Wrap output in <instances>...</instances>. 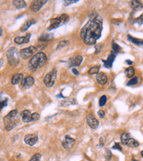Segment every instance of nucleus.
I'll return each mask as SVG.
<instances>
[{
  "label": "nucleus",
  "mask_w": 143,
  "mask_h": 161,
  "mask_svg": "<svg viewBox=\"0 0 143 161\" xmlns=\"http://www.w3.org/2000/svg\"><path fill=\"white\" fill-rule=\"evenodd\" d=\"M6 56L8 59V62L12 66H16L19 63V57H20V54L17 48L15 47H12L10 48L7 52H6Z\"/></svg>",
  "instance_id": "nucleus-4"
},
{
  "label": "nucleus",
  "mask_w": 143,
  "mask_h": 161,
  "mask_svg": "<svg viewBox=\"0 0 143 161\" xmlns=\"http://www.w3.org/2000/svg\"><path fill=\"white\" fill-rule=\"evenodd\" d=\"M106 101H107V97L105 95L101 96L100 99H99V106L100 107H104L106 104Z\"/></svg>",
  "instance_id": "nucleus-31"
},
{
  "label": "nucleus",
  "mask_w": 143,
  "mask_h": 161,
  "mask_svg": "<svg viewBox=\"0 0 143 161\" xmlns=\"http://www.w3.org/2000/svg\"><path fill=\"white\" fill-rule=\"evenodd\" d=\"M78 2V0H70V1H64V5L65 6H68V5H71V4H73V3H77Z\"/></svg>",
  "instance_id": "nucleus-38"
},
{
  "label": "nucleus",
  "mask_w": 143,
  "mask_h": 161,
  "mask_svg": "<svg viewBox=\"0 0 143 161\" xmlns=\"http://www.w3.org/2000/svg\"><path fill=\"white\" fill-rule=\"evenodd\" d=\"M2 34H3V30H2V28H0V36L2 35Z\"/></svg>",
  "instance_id": "nucleus-43"
},
{
  "label": "nucleus",
  "mask_w": 143,
  "mask_h": 161,
  "mask_svg": "<svg viewBox=\"0 0 143 161\" xmlns=\"http://www.w3.org/2000/svg\"><path fill=\"white\" fill-rule=\"evenodd\" d=\"M115 57H116V55H115L114 53L112 52V53L108 56V57H107L106 60H102V62L104 63L105 67V68H108V69L112 68V64H113V62H114V60H115Z\"/></svg>",
  "instance_id": "nucleus-15"
},
{
  "label": "nucleus",
  "mask_w": 143,
  "mask_h": 161,
  "mask_svg": "<svg viewBox=\"0 0 143 161\" xmlns=\"http://www.w3.org/2000/svg\"><path fill=\"white\" fill-rule=\"evenodd\" d=\"M127 38H128V40H129L131 42H133L134 45H137V46H143V40H140V39L133 37V36L130 35V34L127 35Z\"/></svg>",
  "instance_id": "nucleus-22"
},
{
  "label": "nucleus",
  "mask_w": 143,
  "mask_h": 161,
  "mask_svg": "<svg viewBox=\"0 0 143 161\" xmlns=\"http://www.w3.org/2000/svg\"><path fill=\"white\" fill-rule=\"evenodd\" d=\"M32 119H33V121H38L40 119V114L38 113L32 114Z\"/></svg>",
  "instance_id": "nucleus-34"
},
{
  "label": "nucleus",
  "mask_w": 143,
  "mask_h": 161,
  "mask_svg": "<svg viewBox=\"0 0 143 161\" xmlns=\"http://www.w3.org/2000/svg\"><path fill=\"white\" fill-rule=\"evenodd\" d=\"M103 30V20L99 15L91 17L80 32V38L86 45H95Z\"/></svg>",
  "instance_id": "nucleus-1"
},
{
  "label": "nucleus",
  "mask_w": 143,
  "mask_h": 161,
  "mask_svg": "<svg viewBox=\"0 0 143 161\" xmlns=\"http://www.w3.org/2000/svg\"><path fill=\"white\" fill-rule=\"evenodd\" d=\"M34 84V78L31 76H27L22 80V86L24 88H29Z\"/></svg>",
  "instance_id": "nucleus-16"
},
{
  "label": "nucleus",
  "mask_w": 143,
  "mask_h": 161,
  "mask_svg": "<svg viewBox=\"0 0 143 161\" xmlns=\"http://www.w3.org/2000/svg\"><path fill=\"white\" fill-rule=\"evenodd\" d=\"M21 118H22L23 122H25V123H29V122H33L32 114H31V112L29 110H24V111H22V113H21Z\"/></svg>",
  "instance_id": "nucleus-14"
},
{
  "label": "nucleus",
  "mask_w": 143,
  "mask_h": 161,
  "mask_svg": "<svg viewBox=\"0 0 143 161\" xmlns=\"http://www.w3.org/2000/svg\"><path fill=\"white\" fill-rule=\"evenodd\" d=\"M47 61V56L43 52L36 53L29 61V70L35 71L37 69L42 67Z\"/></svg>",
  "instance_id": "nucleus-2"
},
{
  "label": "nucleus",
  "mask_w": 143,
  "mask_h": 161,
  "mask_svg": "<svg viewBox=\"0 0 143 161\" xmlns=\"http://www.w3.org/2000/svg\"><path fill=\"white\" fill-rule=\"evenodd\" d=\"M120 140H121V144H122L129 146V147L135 148V147H138L140 145L139 142L137 140H135L134 138H133V137L131 136V135L128 132H124V133L121 134Z\"/></svg>",
  "instance_id": "nucleus-6"
},
{
  "label": "nucleus",
  "mask_w": 143,
  "mask_h": 161,
  "mask_svg": "<svg viewBox=\"0 0 143 161\" xmlns=\"http://www.w3.org/2000/svg\"><path fill=\"white\" fill-rule=\"evenodd\" d=\"M68 19H69L68 15H67L65 13L62 14L59 17H56V18H54L52 19H50V26L49 27L47 30H52V29L59 28L62 25L66 24V23L68 21Z\"/></svg>",
  "instance_id": "nucleus-5"
},
{
  "label": "nucleus",
  "mask_w": 143,
  "mask_h": 161,
  "mask_svg": "<svg viewBox=\"0 0 143 161\" xmlns=\"http://www.w3.org/2000/svg\"><path fill=\"white\" fill-rule=\"evenodd\" d=\"M125 74H126V76H127V78H132L134 76V74H135V70L133 69V67L130 66V67H128L127 69H126V71H125Z\"/></svg>",
  "instance_id": "nucleus-24"
},
{
  "label": "nucleus",
  "mask_w": 143,
  "mask_h": 161,
  "mask_svg": "<svg viewBox=\"0 0 143 161\" xmlns=\"http://www.w3.org/2000/svg\"><path fill=\"white\" fill-rule=\"evenodd\" d=\"M36 21H35V19H28L27 21H26L25 23H24L23 24V26L20 28V31L21 32H24V31H27L32 25H34V23H35Z\"/></svg>",
  "instance_id": "nucleus-20"
},
{
  "label": "nucleus",
  "mask_w": 143,
  "mask_h": 161,
  "mask_svg": "<svg viewBox=\"0 0 143 161\" xmlns=\"http://www.w3.org/2000/svg\"><path fill=\"white\" fill-rule=\"evenodd\" d=\"M140 154H141V157L143 158V150L141 151V152H140Z\"/></svg>",
  "instance_id": "nucleus-44"
},
{
  "label": "nucleus",
  "mask_w": 143,
  "mask_h": 161,
  "mask_svg": "<svg viewBox=\"0 0 143 161\" xmlns=\"http://www.w3.org/2000/svg\"><path fill=\"white\" fill-rule=\"evenodd\" d=\"M4 64V60L3 59H0V68H1Z\"/></svg>",
  "instance_id": "nucleus-42"
},
{
  "label": "nucleus",
  "mask_w": 143,
  "mask_h": 161,
  "mask_svg": "<svg viewBox=\"0 0 143 161\" xmlns=\"http://www.w3.org/2000/svg\"><path fill=\"white\" fill-rule=\"evenodd\" d=\"M40 158H41V155L40 153H35L29 161H40Z\"/></svg>",
  "instance_id": "nucleus-32"
},
{
  "label": "nucleus",
  "mask_w": 143,
  "mask_h": 161,
  "mask_svg": "<svg viewBox=\"0 0 143 161\" xmlns=\"http://www.w3.org/2000/svg\"><path fill=\"white\" fill-rule=\"evenodd\" d=\"M69 44V41H62L58 43V46H57V50H60V49H62L64 47H67Z\"/></svg>",
  "instance_id": "nucleus-30"
},
{
  "label": "nucleus",
  "mask_w": 143,
  "mask_h": 161,
  "mask_svg": "<svg viewBox=\"0 0 143 161\" xmlns=\"http://www.w3.org/2000/svg\"><path fill=\"white\" fill-rule=\"evenodd\" d=\"M46 3H47L46 0H35V1L32 2L30 6V10L32 12H38Z\"/></svg>",
  "instance_id": "nucleus-10"
},
{
  "label": "nucleus",
  "mask_w": 143,
  "mask_h": 161,
  "mask_svg": "<svg viewBox=\"0 0 143 161\" xmlns=\"http://www.w3.org/2000/svg\"><path fill=\"white\" fill-rule=\"evenodd\" d=\"M112 53H114L115 55L120 53V51L121 50V47L118 43H116L115 41L112 42Z\"/></svg>",
  "instance_id": "nucleus-25"
},
{
  "label": "nucleus",
  "mask_w": 143,
  "mask_h": 161,
  "mask_svg": "<svg viewBox=\"0 0 143 161\" xmlns=\"http://www.w3.org/2000/svg\"><path fill=\"white\" fill-rule=\"evenodd\" d=\"M126 63H127V64H129V65L131 66V65L133 64V62L130 61V60H127V61H126Z\"/></svg>",
  "instance_id": "nucleus-41"
},
{
  "label": "nucleus",
  "mask_w": 143,
  "mask_h": 161,
  "mask_svg": "<svg viewBox=\"0 0 143 161\" xmlns=\"http://www.w3.org/2000/svg\"><path fill=\"white\" fill-rule=\"evenodd\" d=\"M36 51H37V48L34 47V46H31V47H28L26 49H23L19 52L20 57L23 59H27V58L31 57L32 56H34Z\"/></svg>",
  "instance_id": "nucleus-8"
},
{
  "label": "nucleus",
  "mask_w": 143,
  "mask_h": 161,
  "mask_svg": "<svg viewBox=\"0 0 143 161\" xmlns=\"http://www.w3.org/2000/svg\"><path fill=\"white\" fill-rule=\"evenodd\" d=\"M130 6L133 10L139 11L140 9H143V3L140 2V1H136V0H133V1L130 2Z\"/></svg>",
  "instance_id": "nucleus-19"
},
{
  "label": "nucleus",
  "mask_w": 143,
  "mask_h": 161,
  "mask_svg": "<svg viewBox=\"0 0 143 161\" xmlns=\"http://www.w3.org/2000/svg\"><path fill=\"white\" fill-rule=\"evenodd\" d=\"M7 101H8V99H7V98L2 99L1 94H0V111H1V110L7 105Z\"/></svg>",
  "instance_id": "nucleus-29"
},
{
  "label": "nucleus",
  "mask_w": 143,
  "mask_h": 161,
  "mask_svg": "<svg viewBox=\"0 0 143 161\" xmlns=\"http://www.w3.org/2000/svg\"><path fill=\"white\" fill-rule=\"evenodd\" d=\"M12 3H13L14 6L18 9H21V8H24L27 6L26 1H23V0H14Z\"/></svg>",
  "instance_id": "nucleus-23"
},
{
  "label": "nucleus",
  "mask_w": 143,
  "mask_h": 161,
  "mask_svg": "<svg viewBox=\"0 0 143 161\" xmlns=\"http://www.w3.org/2000/svg\"><path fill=\"white\" fill-rule=\"evenodd\" d=\"M55 79H56V70L55 69V70H52L50 72H49L45 76L43 81H44V84L46 85V86L51 87L54 85Z\"/></svg>",
  "instance_id": "nucleus-7"
},
{
  "label": "nucleus",
  "mask_w": 143,
  "mask_h": 161,
  "mask_svg": "<svg viewBox=\"0 0 143 161\" xmlns=\"http://www.w3.org/2000/svg\"><path fill=\"white\" fill-rule=\"evenodd\" d=\"M74 144H75V139L72 138V137H70L69 136H66L62 143V145L64 149L68 150V149H70L71 147H72L74 145Z\"/></svg>",
  "instance_id": "nucleus-12"
},
{
  "label": "nucleus",
  "mask_w": 143,
  "mask_h": 161,
  "mask_svg": "<svg viewBox=\"0 0 143 161\" xmlns=\"http://www.w3.org/2000/svg\"><path fill=\"white\" fill-rule=\"evenodd\" d=\"M140 80V78H138V77L132 78H131V79H130V80L127 82V86H133V85H138V84H139Z\"/></svg>",
  "instance_id": "nucleus-27"
},
{
  "label": "nucleus",
  "mask_w": 143,
  "mask_h": 161,
  "mask_svg": "<svg viewBox=\"0 0 143 161\" xmlns=\"http://www.w3.org/2000/svg\"><path fill=\"white\" fill-rule=\"evenodd\" d=\"M83 56H73L71 57L69 60H68V65L69 67H76V66H79L82 62H83Z\"/></svg>",
  "instance_id": "nucleus-11"
},
{
  "label": "nucleus",
  "mask_w": 143,
  "mask_h": 161,
  "mask_svg": "<svg viewBox=\"0 0 143 161\" xmlns=\"http://www.w3.org/2000/svg\"><path fill=\"white\" fill-rule=\"evenodd\" d=\"M112 149H113V150L117 149V150H118V151H122V147L120 146V144H118V143H115V144H114V145L112 146Z\"/></svg>",
  "instance_id": "nucleus-35"
},
{
  "label": "nucleus",
  "mask_w": 143,
  "mask_h": 161,
  "mask_svg": "<svg viewBox=\"0 0 143 161\" xmlns=\"http://www.w3.org/2000/svg\"><path fill=\"white\" fill-rule=\"evenodd\" d=\"M102 48H103V45H102V44H98V45H96V54L99 53Z\"/></svg>",
  "instance_id": "nucleus-36"
},
{
  "label": "nucleus",
  "mask_w": 143,
  "mask_h": 161,
  "mask_svg": "<svg viewBox=\"0 0 143 161\" xmlns=\"http://www.w3.org/2000/svg\"><path fill=\"white\" fill-rule=\"evenodd\" d=\"M51 40H53V35L52 34H43V35H41L39 38L40 41H51Z\"/></svg>",
  "instance_id": "nucleus-28"
},
{
  "label": "nucleus",
  "mask_w": 143,
  "mask_h": 161,
  "mask_svg": "<svg viewBox=\"0 0 143 161\" xmlns=\"http://www.w3.org/2000/svg\"><path fill=\"white\" fill-rule=\"evenodd\" d=\"M133 161H137V160H135V159L133 158Z\"/></svg>",
  "instance_id": "nucleus-45"
},
{
  "label": "nucleus",
  "mask_w": 143,
  "mask_h": 161,
  "mask_svg": "<svg viewBox=\"0 0 143 161\" xmlns=\"http://www.w3.org/2000/svg\"><path fill=\"white\" fill-rule=\"evenodd\" d=\"M106 153H107V156H106V159L107 160H110L111 159V158H112V153H111V151H109V150H106Z\"/></svg>",
  "instance_id": "nucleus-39"
},
{
  "label": "nucleus",
  "mask_w": 143,
  "mask_h": 161,
  "mask_svg": "<svg viewBox=\"0 0 143 161\" xmlns=\"http://www.w3.org/2000/svg\"><path fill=\"white\" fill-rule=\"evenodd\" d=\"M96 79H97V82L101 85H104L107 83V80H108V78L107 76L104 73V72H99L97 74V77H96Z\"/></svg>",
  "instance_id": "nucleus-17"
},
{
  "label": "nucleus",
  "mask_w": 143,
  "mask_h": 161,
  "mask_svg": "<svg viewBox=\"0 0 143 161\" xmlns=\"http://www.w3.org/2000/svg\"><path fill=\"white\" fill-rule=\"evenodd\" d=\"M22 80H23V74L17 73V74L13 75V77L12 78V85H18L20 82H22Z\"/></svg>",
  "instance_id": "nucleus-21"
},
{
  "label": "nucleus",
  "mask_w": 143,
  "mask_h": 161,
  "mask_svg": "<svg viewBox=\"0 0 143 161\" xmlns=\"http://www.w3.org/2000/svg\"><path fill=\"white\" fill-rule=\"evenodd\" d=\"M18 110L13 109L7 114V116L4 117V124H5V128L6 130H12L17 126L18 122Z\"/></svg>",
  "instance_id": "nucleus-3"
},
{
  "label": "nucleus",
  "mask_w": 143,
  "mask_h": 161,
  "mask_svg": "<svg viewBox=\"0 0 143 161\" xmlns=\"http://www.w3.org/2000/svg\"><path fill=\"white\" fill-rule=\"evenodd\" d=\"M98 114L99 116V117H101V118H104V117L105 116V111H103V110H99V111L98 112Z\"/></svg>",
  "instance_id": "nucleus-37"
},
{
  "label": "nucleus",
  "mask_w": 143,
  "mask_h": 161,
  "mask_svg": "<svg viewBox=\"0 0 143 161\" xmlns=\"http://www.w3.org/2000/svg\"><path fill=\"white\" fill-rule=\"evenodd\" d=\"M99 70H100V65H95V66H92V67L90 69L89 72H88V73H89L90 75L98 74V73L99 72Z\"/></svg>",
  "instance_id": "nucleus-26"
},
{
  "label": "nucleus",
  "mask_w": 143,
  "mask_h": 161,
  "mask_svg": "<svg viewBox=\"0 0 143 161\" xmlns=\"http://www.w3.org/2000/svg\"><path fill=\"white\" fill-rule=\"evenodd\" d=\"M30 34H27L26 36H18L14 39L15 43L17 44H23V43H27L30 40Z\"/></svg>",
  "instance_id": "nucleus-18"
},
{
  "label": "nucleus",
  "mask_w": 143,
  "mask_h": 161,
  "mask_svg": "<svg viewBox=\"0 0 143 161\" xmlns=\"http://www.w3.org/2000/svg\"><path fill=\"white\" fill-rule=\"evenodd\" d=\"M25 143L28 145H34L38 142V136L35 134H27L25 136Z\"/></svg>",
  "instance_id": "nucleus-13"
},
{
  "label": "nucleus",
  "mask_w": 143,
  "mask_h": 161,
  "mask_svg": "<svg viewBox=\"0 0 143 161\" xmlns=\"http://www.w3.org/2000/svg\"><path fill=\"white\" fill-rule=\"evenodd\" d=\"M72 72H73V73H74L75 75H79V72L76 70V69H72Z\"/></svg>",
  "instance_id": "nucleus-40"
},
{
  "label": "nucleus",
  "mask_w": 143,
  "mask_h": 161,
  "mask_svg": "<svg viewBox=\"0 0 143 161\" xmlns=\"http://www.w3.org/2000/svg\"><path fill=\"white\" fill-rule=\"evenodd\" d=\"M86 122H87V124L93 129H97L99 125V122L98 121V119L94 116L93 114H89L87 117H86Z\"/></svg>",
  "instance_id": "nucleus-9"
},
{
  "label": "nucleus",
  "mask_w": 143,
  "mask_h": 161,
  "mask_svg": "<svg viewBox=\"0 0 143 161\" xmlns=\"http://www.w3.org/2000/svg\"><path fill=\"white\" fill-rule=\"evenodd\" d=\"M133 22L134 23H137V24H139V25H142L143 24V13L140 17H138L137 19H135L133 20Z\"/></svg>",
  "instance_id": "nucleus-33"
}]
</instances>
